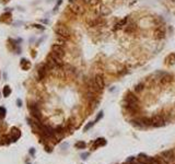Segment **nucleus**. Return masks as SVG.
Listing matches in <instances>:
<instances>
[{
	"mask_svg": "<svg viewBox=\"0 0 175 164\" xmlns=\"http://www.w3.org/2000/svg\"><path fill=\"white\" fill-rule=\"evenodd\" d=\"M84 3H95V2H97V1H95V0H82Z\"/></svg>",
	"mask_w": 175,
	"mask_h": 164,
	"instance_id": "nucleus-24",
	"label": "nucleus"
},
{
	"mask_svg": "<svg viewBox=\"0 0 175 164\" xmlns=\"http://www.w3.org/2000/svg\"><path fill=\"white\" fill-rule=\"evenodd\" d=\"M93 82H94V87H95V90L97 91H103V89L105 87V83H104V79L101 74H96L93 79Z\"/></svg>",
	"mask_w": 175,
	"mask_h": 164,
	"instance_id": "nucleus-1",
	"label": "nucleus"
},
{
	"mask_svg": "<svg viewBox=\"0 0 175 164\" xmlns=\"http://www.w3.org/2000/svg\"><path fill=\"white\" fill-rule=\"evenodd\" d=\"M47 69H48V67L46 66V64H45V65H43L42 67L38 69V78H39V80H41V79H43V78L45 77L46 72H47Z\"/></svg>",
	"mask_w": 175,
	"mask_h": 164,
	"instance_id": "nucleus-14",
	"label": "nucleus"
},
{
	"mask_svg": "<svg viewBox=\"0 0 175 164\" xmlns=\"http://www.w3.org/2000/svg\"><path fill=\"white\" fill-rule=\"evenodd\" d=\"M30 152H31V154H34V150L31 149V151H30Z\"/></svg>",
	"mask_w": 175,
	"mask_h": 164,
	"instance_id": "nucleus-28",
	"label": "nucleus"
},
{
	"mask_svg": "<svg viewBox=\"0 0 175 164\" xmlns=\"http://www.w3.org/2000/svg\"><path fill=\"white\" fill-rule=\"evenodd\" d=\"M76 147H77V148H82V149H83V148H85V143L84 142H81V141H80V142L76 143Z\"/></svg>",
	"mask_w": 175,
	"mask_h": 164,
	"instance_id": "nucleus-22",
	"label": "nucleus"
},
{
	"mask_svg": "<svg viewBox=\"0 0 175 164\" xmlns=\"http://www.w3.org/2000/svg\"><path fill=\"white\" fill-rule=\"evenodd\" d=\"M56 33L59 35V37H64V38H69L70 37V31L67 29V26L65 25H58L56 28Z\"/></svg>",
	"mask_w": 175,
	"mask_h": 164,
	"instance_id": "nucleus-2",
	"label": "nucleus"
},
{
	"mask_svg": "<svg viewBox=\"0 0 175 164\" xmlns=\"http://www.w3.org/2000/svg\"><path fill=\"white\" fill-rule=\"evenodd\" d=\"M16 103H18L19 106H22V102H21V100H18V101H16Z\"/></svg>",
	"mask_w": 175,
	"mask_h": 164,
	"instance_id": "nucleus-26",
	"label": "nucleus"
},
{
	"mask_svg": "<svg viewBox=\"0 0 175 164\" xmlns=\"http://www.w3.org/2000/svg\"><path fill=\"white\" fill-rule=\"evenodd\" d=\"M30 112L32 113V115L34 116L36 119L39 120L41 119V113H39V111H38V108L36 105H30Z\"/></svg>",
	"mask_w": 175,
	"mask_h": 164,
	"instance_id": "nucleus-11",
	"label": "nucleus"
},
{
	"mask_svg": "<svg viewBox=\"0 0 175 164\" xmlns=\"http://www.w3.org/2000/svg\"><path fill=\"white\" fill-rule=\"evenodd\" d=\"M104 21L102 20V18H95L93 20H91V21H88V24L91 26V28H95V26H101L103 25Z\"/></svg>",
	"mask_w": 175,
	"mask_h": 164,
	"instance_id": "nucleus-10",
	"label": "nucleus"
},
{
	"mask_svg": "<svg viewBox=\"0 0 175 164\" xmlns=\"http://www.w3.org/2000/svg\"><path fill=\"white\" fill-rule=\"evenodd\" d=\"M173 81V77L172 74L170 73H166V72H161V75L159 78V82L162 85H165V84H169Z\"/></svg>",
	"mask_w": 175,
	"mask_h": 164,
	"instance_id": "nucleus-5",
	"label": "nucleus"
},
{
	"mask_svg": "<svg viewBox=\"0 0 175 164\" xmlns=\"http://www.w3.org/2000/svg\"><path fill=\"white\" fill-rule=\"evenodd\" d=\"M143 88H144L143 83H139V84H137L136 87H135V91H136V92H141V91H143Z\"/></svg>",
	"mask_w": 175,
	"mask_h": 164,
	"instance_id": "nucleus-20",
	"label": "nucleus"
},
{
	"mask_svg": "<svg viewBox=\"0 0 175 164\" xmlns=\"http://www.w3.org/2000/svg\"><path fill=\"white\" fill-rule=\"evenodd\" d=\"M5 116H6V108L0 107V118H3Z\"/></svg>",
	"mask_w": 175,
	"mask_h": 164,
	"instance_id": "nucleus-21",
	"label": "nucleus"
},
{
	"mask_svg": "<svg viewBox=\"0 0 175 164\" xmlns=\"http://www.w3.org/2000/svg\"><path fill=\"white\" fill-rule=\"evenodd\" d=\"M138 159H139V161L142 164H158L157 160H154L153 157H150V156L144 155V154H140Z\"/></svg>",
	"mask_w": 175,
	"mask_h": 164,
	"instance_id": "nucleus-6",
	"label": "nucleus"
},
{
	"mask_svg": "<svg viewBox=\"0 0 175 164\" xmlns=\"http://www.w3.org/2000/svg\"><path fill=\"white\" fill-rule=\"evenodd\" d=\"M152 118V126L153 127H163L166 124V120L164 119L162 115H156V116L151 117Z\"/></svg>",
	"mask_w": 175,
	"mask_h": 164,
	"instance_id": "nucleus-3",
	"label": "nucleus"
},
{
	"mask_svg": "<svg viewBox=\"0 0 175 164\" xmlns=\"http://www.w3.org/2000/svg\"><path fill=\"white\" fill-rule=\"evenodd\" d=\"M127 21H128L127 18H123V19L120 20V21H118L116 24L114 25V30H120V29H123L124 26H126Z\"/></svg>",
	"mask_w": 175,
	"mask_h": 164,
	"instance_id": "nucleus-13",
	"label": "nucleus"
},
{
	"mask_svg": "<svg viewBox=\"0 0 175 164\" xmlns=\"http://www.w3.org/2000/svg\"><path fill=\"white\" fill-rule=\"evenodd\" d=\"M161 156L163 157L164 160H166L167 162H171V161L174 160V152L172 150H169V151H164V152L161 153Z\"/></svg>",
	"mask_w": 175,
	"mask_h": 164,
	"instance_id": "nucleus-9",
	"label": "nucleus"
},
{
	"mask_svg": "<svg viewBox=\"0 0 175 164\" xmlns=\"http://www.w3.org/2000/svg\"><path fill=\"white\" fill-rule=\"evenodd\" d=\"M88 155H89L88 153H83V154H82V159L85 160V159H87V156H88Z\"/></svg>",
	"mask_w": 175,
	"mask_h": 164,
	"instance_id": "nucleus-25",
	"label": "nucleus"
},
{
	"mask_svg": "<svg viewBox=\"0 0 175 164\" xmlns=\"http://www.w3.org/2000/svg\"><path fill=\"white\" fill-rule=\"evenodd\" d=\"M52 51L54 52L55 55H57L58 57H60V58H64L65 55H66V51H65L64 46L58 45V44H54V45L52 46Z\"/></svg>",
	"mask_w": 175,
	"mask_h": 164,
	"instance_id": "nucleus-4",
	"label": "nucleus"
},
{
	"mask_svg": "<svg viewBox=\"0 0 175 164\" xmlns=\"http://www.w3.org/2000/svg\"><path fill=\"white\" fill-rule=\"evenodd\" d=\"M106 144V140L104 139V138H98V139L95 140V142H94V148H96V147H103Z\"/></svg>",
	"mask_w": 175,
	"mask_h": 164,
	"instance_id": "nucleus-16",
	"label": "nucleus"
},
{
	"mask_svg": "<svg viewBox=\"0 0 175 164\" xmlns=\"http://www.w3.org/2000/svg\"><path fill=\"white\" fill-rule=\"evenodd\" d=\"M3 95H5V96H9V94L11 93V90H10V88L8 87V85H6L5 88H3Z\"/></svg>",
	"mask_w": 175,
	"mask_h": 164,
	"instance_id": "nucleus-19",
	"label": "nucleus"
},
{
	"mask_svg": "<svg viewBox=\"0 0 175 164\" xmlns=\"http://www.w3.org/2000/svg\"><path fill=\"white\" fill-rule=\"evenodd\" d=\"M94 124H95V123H94V121H92V123H90V124H88V125H87V126H85V127H84V130H85V131H87V130L89 129V128H91V127H92V126H93V125H94Z\"/></svg>",
	"mask_w": 175,
	"mask_h": 164,
	"instance_id": "nucleus-23",
	"label": "nucleus"
},
{
	"mask_svg": "<svg viewBox=\"0 0 175 164\" xmlns=\"http://www.w3.org/2000/svg\"><path fill=\"white\" fill-rule=\"evenodd\" d=\"M135 30H136V25H135V24H130V25H126V26H125V32L129 33V34H130V33H133Z\"/></svg>",
	"mask_w": 175,
	"mask_h": 164,
	"instance_id": "nucleus-17",
	"label": "nucleus"
},
{
	"mask_svg": "<svg viewBox=\"0 0 175 164\" xmlns=\"http://www.w3.org/2000/svg\"><path fill=\"white\" fill-rule=\"evenodd\" d=\"M125 101L128 102V103H133V104H138V105H139V100H138V97L134 93H131V92H128V93L126 94V96H125Z\"/></svg>",
	"mask_w": 175,
	"mask_h": 164,
	"instance_id": "nucleus-8",
	"label": "nucleus"
},
{
	"mask_svg": "<svg viewBox=\"0 0 175 164\" xmlns=\"http://www.w3.org/2000/svg\"><path fill=\"white\" fill-rule=\"evenodd\" d=\"M172 1H175V0H172Z\"/></svg>",
	"mask_w": 175,
	"mask_h": 164,
	"instance_id": "nucleus-29",
	"label": "nucleus"
},
{
	"mask_svg": "<svg viewBox=\"0 0 175 164\" xmlns=\"http://www.w3.org/2000/svg\"><path fill=\"white\" fill-rule=\"evenodd\" d=\"M133 160H134V156H130V157H129V159H128L127 161H128V162H130V161H133Z\"/></svg>",
	"mask_w": 175,
	"mask_h": 164,
	"instance_id": "nucleus-27",
	"label": "nucleus"
},
{
	"mask_svg": "<svg viewBox=\"0 0 175 164\" xmlns=\"http://www.w3.org/2000/svg\"><path fill=\"white\" fill-rule=\"evenodd\" d=\"M98 12H100V14L102 15H107V14H110V10H108V8H106V7H102V8L98 10Z\"/></svg>",
	"mask_w": 175,
	"mask_h": 164,
	"instance_id": "nucleus-18",
	"label": "nucleus"
},
{
	"mask_svg": "<svg viewBox=\"0 0 175 164\" xmlns=\"http://www.w3.org/2000/svg\"><path fill=\"white\" fill-rule=\"evenodd\" d=\"M70 10L72 12L74 13V14H80V13H83V7L81 5H79L77 2H72L70 3Z\"/></svg>",
	"mask_w": 175,
	"mask_h": 164,
	"instance_id": "nucleus-7",
	"label": "nucleus"
},
{
	"mask_svg": "<svg viewBox=\"0 0 175 164\" xmlns=\"http://www.w3.org/2000/svg\"><path fill=\"white\" fill-rule=\"evenodd\" d=\"M165 62H166V65H170V66L175 64V54H174V52H173V54H170L165 58Z\"/></svg>",
	"mask_w": 175,
	"mask_h": 164,
	"instance_id": "nucleus-15",
	"label": "nucleus"
},
{
	"mask_svg": "<svg viewBox=\"0 0 175 164\" xmlns=\"http://www.w3.org/2000/svg\"><path fill=\"white\" fill-rule=\"evenodd\" d=\"M154 37L157 39H163L165 37V31H164L163 28H158L156 31H154Z\"/></svg>",
	"mask_w": 175,
	"mask_h": 164,
	"instance_id": "nucleus-12",
	"label": "nucleus"
}]
</instances>
